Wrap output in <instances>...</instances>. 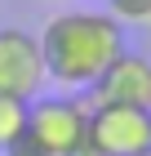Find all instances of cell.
Returning <instances> with one entry per match:
<instances>
[{
    "label": "cell",
    "instance_id": "cell-1",
    "mask_svg": "<svg viewBox=\"0 0 151 156\" xmlns=\"http://www.w3.org/2000/svg\"><path fill=\"white\" fill-rule=\"evenodd\" d=\"M40 54H45V72L53 85L67 94L89 89L111 62L125 54V27L102 9H67L53 13L40 31Z\"/></svg>",
    "mask_w": 151,
    "mask_h": 156
},
{
    "label": "cell",
    "instance_id": "cell-2",
    "mask_svg": "<svg viewBox=\"0 0 151 156\" xmlns=\"http://www.w3.org/2000/svg\"><path fill=\"white\" fill-rule=\"evenodd\" d=\"M27 129L53 156H71L89 138V103H80L76 94H40L27 107Z\"/></svg>",
    "mask_w": 151,
    "mask_h": 156
},
{
    "label": "cell",
    "instance_id": "cell-3",
    "mask_svg": "<svg viewBox=\"0 0 151 156\" xmlns=\"http://www.w3.org/2000/svg\"><path fill=\"white\" fill-rule=\"evenodd\" d=\"M45 85H49V72H45L40 40L18 27H0V94L31 103L45 94Z\"/></svg>",
    "mask_w": 151,
    "mask_h": 156
},
{
    "label": "cell",
    "instance_id": "cell-4",
    "mask_svg": "<svg viewBox=\"0 0 151 156\" xmlns=\"http://www.w3.org/2000/svg\"><path fill=\"white\" fill-rule=\"evenodd\" d=\"M89 138L98 156H147L151 107H89Z\"/></svg>",
    "mask_w": 151,
    "mask_h": 156
},
{
    "label": "cell",
    "instance_id": "cell-5",
    "mask_svg": "<svg viewBox=\"0 0 151 156\" xmlns=\"http://www.w3.org/2000/svg\"><path fill=\"white\" fill-rule=\"evenodd\" d=\"M89 107H151V58L125 49L89 85Z\"/></svg>",
    "mask_w": 151,
    "mask_h": 156
},
{
    "label": "cell",
    "instance_id": "cell-6",
    "mask_svg": "<svg viewBox=\"0 0 151 156\" xmlns=\"http://www.w3.org/2000/svg\"><path fill=\"white\" fill-rule=\"evenodd\" d=\"M27 107H31V103H22V98H5V94H0V147L13 143V138L27 129Z\"/></svg>",
    "mask_w": 151,
    "mask_h": 156
},
{
    "label": "cell",
    "instance_id": "cell-7",
    "mask_svg": "<svg viewBox=\"0 0 151 156\" xmlns=\"http://www.w3.org/2000/svg\"><path fill=\"white\" fill-rule=\"evenodd\" d=\"M107 13H111L120 27H125V23H142V27H147L151 0H107Z\"/></svg>",
    "mask_w": 151,
    "mask_h": 156
},
{
    "label": "cell",
    "instance_id": "cell-8",
    "mask_svg": "<svg viewBox=\"0 0 151 156\" xmlns=\"http://www.w3.org/2000/svg\"><path fill=\"white\" fill-rule=\"evenodd\" d=\"M0 156H53V152H49V147L40 143L31 129H22L13 143H5V147H0Z\"/></svg>",
    "mask_w": 151,
    "mask_h": 156
},
{
    "label": "cell",
    "instance_id": "cell-9",
    "mask_svg": "<svg viewBox=\"0 0 151 156\" xmlns=\"http://www.w3.org/2000/svg\"><path fill=\"white\" fill-rule=\"evenodd\" d=\"M71 156H98V147H93V138H84V143L76 147V152H71Z\"/></svg>",
    "mask_w": 151,
    "mask_h": 156
},
{
    "label": "cell",
    "instance_id": "cell-10",
    "mask_svg": "<svg viewBox=\"0 0 151 156\" xmlns=\"http://www.w3.org/2000/svg\"><path fill=\"white\" fill-rule=\"evenodd\" d=\"M147 31H151V18H147Z\"/></svg>",
    "mask_w": 151,
    "mask_h": 156
},
{
    "label": "cell",
    "instance_id": "cell-11",
    "mask_svg": "<svg viewBox=\"0 0 151 156\" xmlns=\"http://www.w3.org/2000/svg\"><path fill=\"white\" fill-rule=\"evenodd\" d=\"M147 156H151V152H147Z\"/></svg>",
    "mask_w": 151,
    "mask_h": 156
}]
</instances>
